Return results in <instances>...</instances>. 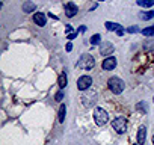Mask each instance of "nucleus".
I'll use <instances>...</instances> for the list:
<instances>
[{
    "mask_svg": "<svg viewBox=\"0 0 154 145\" xmlns=\"http://www.w3.org/2000/svg\"><path fill=\"white\" fill-rule=\"evenodd\" d=\"M107 86H109V89L113 92V94H117V95L121 94V92L125 89V83L119 77H110L109 82H107Z\"/></svg>",
    "mask_w": 154,
    "mask_h": 145,
    "instance_id": "nucleus-1",
    "label": "nucleus"
},
{
    "mask_svg": "<svg viewBox=\"0 0 154 145\" xmlns=\"http://www.w3.org/2000/svg\"><path fill=\"white\" fill-rule=\"evenodd\" d=\"M109 121V113L106 112V109L103 107H95L94 109V123L97 126H104Z\"/></svg>",
    "mask_w": 154,
    "mask_h": 145,
    "instance_id": "nucleus-2",
    "label": "nucleus"
},
{
    "mask_svg": "<svg viewBox=\"0 0 154 145\" xmlns=\"http://www.w3.org/2000/svg\"><path fill=\"white\" fill-rule=\"evenodd\" d=\"M77 67L82 68V70H92V68L95 67V59H94L91 55L85 53V55H82V56L79 58Z\"/></svg>",
    "mask_w": 154,
    "mask_h": 145,
    "instance_id": "nucleus-3",
    "label": "nucleus"
},
{
    "mask_svg": "<svg viewBox=\"0 0 154 145\" xmlns=\"http://www.w3.org/2000/svg\"><path fill=\"white\" fill-rule=\"evenodd\" d=\"M80 100L85 107H92L97 101V91H92V89L85 91V94L80 97Z\"/></svg>",
    "mask_w": 154,
    "mask_h": 145,
    "instance_id": "nucleus-4",
    "label": "nucleus"
},
{
    "mask_svg": "<svg viewBox=\"0 0 154 145\" xmlns=\"http://www.w3.org/2000/svg\"><path fill=\"white\" fill-rule=\"evenodd\" d=\"M112 127H113V130L117 131V133L122 135V133H125V131H127V120H125L124 116L115 118V120L112 121Z\"/></svg>",
    "mask_w": 154,
    "mask_h": 145,
    "instance_id": "nucleus-5",
    "label": "nucleus"
},
{
    "mask_svg": "<svg viewBox=\"0 0 154 145\" xmlns=\"http://www.w3.org/2000/svg\"><path fill=\"white\" fill-rule=\"evenodd\" d=\"M92 85V77L91 76H82L79 77V80H77V88L79 91H88Z\"/></svg>",
    "mask_w": 154,
    "mask_h": 145,
    "instance_id": "nucleus-6",
    "label": "nucleus"
},
{
    "mask_svg": "<svg viewBox=\"0 0 154 145\" xmlns=\"http://www.w3.org/2000/svg\"><path fill=\"white\" fill-rule=\"evenodd\" d=\"M113 51H115V47H113V44H112V43L104 41V43H101V44H100V53H101L103 56L109 58V56L113 53Z\"/></svg>",
    "mask_w": 154,
    "mask_h": 145,
    "instance_id": "nucleus-7",
    "label": "nucleus"
},
{
    "mask_svg": "<svg viewBox=\"0 0 154 145\" xmlns=\"http://www.w3.org/2000/svg\"><path fill=\"white\" fill-rule=\"evenodd\" d=\"M101 67H103V70H106V71H112L115 67H117V59H115L113 56H109V58H106L104 61H103Z\"/></svg>",
    "mask_w": 154,
    "mask_h": 145,
    "instance_id": "nucleus-8",
    "label": "nucleus"
},
{
    "mask_svg": "<svg viewBox=\"0 0 154 145\" xmlns=\"http://www.w3.org/2000/svg\"><path fill=\"white\" fill-rule=\"evenodd\" d=\"M33 23L36 26H40V27H44V26L47 24L45 14H42V12H35V14H33Z\"/></svg>",
    "mask_w": 154,
    "mask_h": 145,
    "instance_id": "nucleus-9",
    "label": "nucleus"
},
{
    "mask_svg": "<svg viewBox=\"0 0 154 145\" xmlns=\"http://www.w3.org/2000/svg\"><path fill=\"white\" fill-rule=\"evenodd\" d=\"M77 11H79V9H77V6H76L73 2L65 5V15H67L68 18H71V17H76V15H77Z\"/></svg>",
    "mask_w": 154,
    "mask_h": 145,
    "instance_id": "nucleus-10",
    "label": "nucleus"
},
{
    "mask_svg": "<svg viewBox=\"0 0 154 145\" xmlns=\"http://www.w3.org/2000/svg\"><path fill=\"white\" fill-rule=\"evenodd\" d=\"M145 141H147V128H145V126H140L137 130V144L144 145Z\"/></svg>",
    "mask_w": 154,
    "mask_h": 145,
    "instance_id": "nucleus-11",
    "label": "nucleus"
},
{
    "mask_svg": "<svg viewBox=\"0 0 154 145\" xmlns=\"http://www.w3.org/2000/svg\"><path fill=\"white\" fill-rule=\"evenodd\" d=\"M35 9H36V6H35L33 2H30V0L23 3V12H24V14H30V12H33Z\"/></svg>",
    "mask_w": 154,
    "mask_h": 145,
    "instance_id": "nucleus-12",
    "label": "nucleus"
},
{
    "mask_svg": "<svg viewBox=\"0 0 154 145\" xmlns=\"http://www.w3.org/2000/svg\"><path fill=\"white\" fill-rule=\"evenodd\" d=\"M65 116H67V106L65 104H60V109H59V113H58V121L62 124L65 121Z\"/></svg>",
    "mask_w": 154,
    "mask_h": 145,
    "instance_id": "nucleus-13",
    "label": "nucleus"
},
{
    "mask_svg": "<svg viewBox=\"0 0 154 145\" xmlns=\"http://www.w3.org/2000/svg\"><path fill=\"white\" fill-rule=\"evenodd\" d=\"M67 83H68V80H67V73L63 71V73H60V76H59V80H58V85H59L60 91L67 86Z\"/></svg>",
    "mask_w": 154,
    "mask_h": 145,
    "instance_id": "nucleus-14",
    "label": "nucleus"
},
{
    "mask_svg": "<svg viewBox=\"0 0 154 145\" xmlns=\"http://www.w3.org/2000/svg\"><path fill=\"white\" fill-rule=\"evenodd\" d=\"M104 26H106V29H107L109 32H113V30L117 32V30L121 27V24H118V23H113V21H106V24H104Z\"/></svg>",
    "mask_w": 154,
    "mask_h": 145,
    "instance_id": "nucleus-15",
    "label": "nucleus"
},
{
    "mask_svg": "<svg viewBox=\"0 0 154 145\" xmlns=\"http://www.w3.org/2000/svg\"><path fill=\"white\" fill-rule=\"evenodd\" d=\"M153 17H154V12H153V11L140 12V14H139V18H140V20H145V21H147V20H151Z\"/></svg>",
    "mask_w": 154,
    "mask_h": 145,
    "instance_id": "nucleus-16",
    "label": "nucleus"
},
{
    "mask_svg": "<svg viewBox=\"0 0 154 145\" xmlns=\"http://www.w3.org/2000/svg\"><path fill=\"white\" fill-rule=\"evenodd\" d=\"M136 3L142 8H150L153 5V0H136Z\"/></svg>",
    "mask_w": 154,
    "mask_h": 145,
    "instance_id": "nucleus-17",
    "label": "nucleus"
},
{
    "mask_svg": "<svg viewBox=\"0 0 154 145\" xmlns=\"http://www.w3.org/2000/svg\"><path fill=\"white\" fill-rule=\"evenodd\" d=\"M91 44H92V45L101 44V35H98V33L92 35V36H91Z\"/></svg>",
    "mask_w": 154,
    "mask_h": 145,
    "instance_id": "nucleus-18",
    "label": "nucleus"
},
{
    "mask_svg": "<svg viewBox=\"0 0 154 145\" xmlns=\"http://www.w3.org/2000/svg\"><path fill=\"white\" fill-rule=\"evenodd\" d=\"M142 33H144L145 36H154V26H151V27H145V29L142 30Z\"/></svg>",
    "mask_w": 154,
    "mask_h": 145,
    "instance_id": "nucleus-19",
    "label": "nucleus"
},
{
    "mask_svg": "<svg viewBox=\"0 0 154 145\" xmlns=\"http://www.w3.org/2000/svg\"><path fill=\"white\" fill-rule=\"evenodd\" d=\"M147 107H148V106H147V103H145V101H140V103L136 104V109L140 110V112H147Z\"/></svg>",
    "mask_w": 154,
    "mask_h": 145,
    "instance_id": "nucleus-20",
    "label": "nucleus"
},
{
    "mask_svg": "<svg viewBox=\"0 0 154 145\" xmlns=\"http://www.w3.org/2000/svg\"><path fill=\"white\" fill-rule=\"evenodd\" d=\"M127 32L128 33H137L139 32V27H137V26H130V27L127 29Z\"/></svg>",
    "mask_w": 154,
    "mask_h": 145,
    "instance_id": "nucleus-21",
    "label": "nucleus"
},
{
    "mask_svg": "<svg viewBox=\"0 0 154 145\" xmlns=\"http://www.w3.org/2000/svg\"><path fill=\"white\" fill-rule=\"evenodd\" d=\"M62 98H63V92H62V91H59L58 94L55 95V100H56V101H60Z\"/></svg>",
    "mask_w": 154,
    "mask_h": 145,
    "instance_id": "nucleus-22",
    "label": "nucleus"
},
{
    "mask_svg": "<svg viewBox=\"0 0 154 145\" xmlns=\"http://www.w3.org/2000/svg\"><path fill=\"white\" fill-rule=\"evenodd\" d=\"M77 33H79V32H74V30H73L71 33H67V38H68L70 41H71V39H74V38L77 36Z\"/></svg>",
    "mask_w": 154,
    "mask_h": 145,
    "instance_id": "nucleus-23",
    "label": "nucleus"
},
{
    "mask_svg": "<svg viewBox=\"0 0 154 145\" xmlns=\"http://www.w3.org/2000/svg\"><path fill=\"white\" fill-rule=\"evenodd\" d=\"M117 33H118V36H122V35H124V29H122V27H119V29L117 30Z\"/></svg>",
    "mask_w": 154,
    "mask_h": 145,
    "instance_id": "nucleus-24",
    "label": "nucleus"
},
{
    "mask_svg": "<svg viewBox=\"0 0 154 145\" xmlns=\"http://www.w3.org/2000/svg\"><path fill=\"white\" fill-rule=\"evenodd\" d=\"M65 50H67V51H71V50H73V44H71V43H68V44H67V47H65Z\"/></svg>",
    "mask_w": 154,
    "mask_h": 145,
    "instance_id": "nucleus-25",
    "label": "nucleus"
},
{
    "mask_svg": "<svg viewBox=\"0 0 154 145\" xmlns=\"http://www.w3.org/2000/svg\"><path fill=\"white\" fill-rule=\"evenodd\" d=\"M77 32H86V27H85V26H80V27H79V30H77Z\"/></svg>",
    "mask_w": 154,
    "mask_h": 145,
    "instance_id": "nucleus-26",
    "label": "nucleus"
},
{
    "mask_svg": "<svg viewBox=\"0 0 154 145\" xmlns=\"http://www.w3.org/2000/svg\"><path fill=\"white\" fill-rule=\"evenodd\" d=\"M71 30H73L71 26H67V32H68V33H71Z\"/></svg>",
    "mask_w": 154,
    "mask_h": 145,
    "instance_id": "nucleus-27",
    "label": "nucleus"
},
{
    "mask_svg": "<svg viewBox=\"0 0 154 145\" xmlns=\"http://www.w3.org/2000/svg\"><path fill=\"white\" fill-rule=\"evenodd\" d=\"M153 145H154V136H153Z\"/></svg>",
    "mask_w": 154,
    "mask_h": 145,
    "instance_id": "nucleus-28",
    "label": "nucleus"
},
{
    "mask_svg": "<svg viewBox=\"0 0 154 145\" xmlns=\"http://www.w3.org/2000/svg\"><path fill=\"white\" fill-rule=\"evenodd\" d=\"M133 145H139V144H133Z\"/></svg>",
    "mask_w": 154,
    "mask_h": 145,
    "instance_id": "nucleus-29",
    "label": "nucleus"
},
{
    "mask_svg": "<svg viewBox=\"0 0 154 145\" xmlns=\"http://www.w3.org/2000/svg\"><path fill=\"white\" fill-rule=\"evenodd\" d=\"M153 5H154V0H153Z\"/></svg>",
    "mask_w": 154,
    "mask_h": 145,
    "instance_id": "nucleus-30",
    "label": "nucleus"
},
{
    "mask_svg": "<svg viewBox=\"0 0 154 145\" xmlns=\"http://www.w3.org/2000/svg\"><path fill=\"white\" fill-rule=\"evenodd\" d=\"M100 2H103V0H100Z\"/></svg>",
    "mask_w": 154,
    "mask_h": 145,
    "instance_id": "nucleus-31",
    "label": "nucleus"
},
{
    "mask_svg": "<svg viewBox=\"0 0 154 145\" xmlns=\"http://www.w3.org/2000/svg\"><path fill=\"white\" fill-rule=\"evenodd\" d=\"M153 101H154V100H153Z\"/></svg>",
    "mask_w": 154,
    "mask_h": 145,
    "instance_id": "nucleus-32",
    "label": "nucleus"
}]
</instances>
